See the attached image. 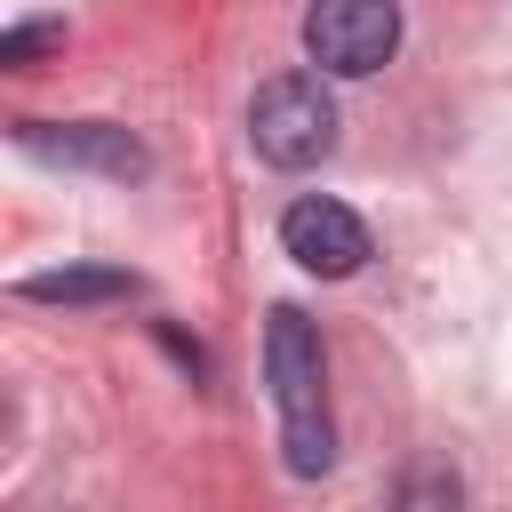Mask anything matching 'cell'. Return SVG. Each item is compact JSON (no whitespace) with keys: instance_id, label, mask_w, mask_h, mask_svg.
<instances>
[{"instance_id":"1","label":"cell","mask_w":512,"mask_h":512,"mask_svg":"<svg viewBox=\"0 0 512 512\" xmlns=\"http://www.w3.org/2000/svg\"><path fill=\"white\" fill-rule=\"evenodd\" d=\"M264 384H272V416H280V456L296 480H320L336 464V416H328V352L320 328L296 304L264 312Z\"/></svg>"},{"instance_id":"2","label":"cell","mask_w":512,"mask_h":512,"mask_svg":"<svg viewBox=\"0 0 512 512\" xmlns=\"http://www.w3.org/2000/svg\"><path fill=\"white\" fill-rule=\"evenodd\" d=\"M248 144L264 168H320L336 152V96L320 72H272L248 96Z\"/></svg>"},{"instance_id":"3","label":"cell","mask_w":512,"mask_h":512,"mask_svg":"<svg viewBox=\"0 0 512 512\" xmlns=\"http://www.w3.org/2000/svg\"><path fill=\"white\" fill-rule=\"evenodd\" d=\"M400 48V0H312L304 8V56L328 80H368Z\"/></svg>"},{"instance_id":"4","label":"cell","mask_w":512,"mask_h":512,"mask_svg":"<svg viewBox=\"0 0 512 512\" xmlns=\"http://www.w3.org/2000/svg\"><path fill=\"white\" fill-rule=\"evenodd\" d=\"M16 144L48 168H88V176H112V184H136L152 168L144 136L112 128V120H16Z\"/></svg>"},{"instance_id":"5","label":"cell","mask_w":512,"mask_h":512,"mask_svg":"<svg viewBox=\"0 0 512 512\" xmlns=\"http://www.w3.org/2000/svg\"><path fill=\"white\" fill-rule=\"evenodd\" d=\"M280 248H288L304 272H320V280H352V272L368 264V224H360L344 200L304 192V200L280 208Z\"/></svg>"},{"instance_id":"6","label":"cell","mask_w":512,"mask_h":512,"mask_svg":"<svg viewBox=\"0 0 512 512\" xmlns=\"http://www.w3.org/2000/svg\"><path fill=\"white\" fill-rule=\"evenodd\" d=\"M16 296L24 304H120V296H136V280L80 264V272H32V280H16Z\"/></svg>"},{"instance_id":"7","label":"cell","mask_w":512,"mask_h":512,"mask_svg":"<svg viewBox=\"0 0 512 512\" xmlns=\"http://www.w3.org/2000/svg\"><path fill=\"white\" fill-rule=\"evenodd\" d=\"M456 504H464V480L448 464H416V472H400L384 512H456Z\"/></svg>"},{"instance_id":"8","label":"cell","mask_w":512,"mask_h":512,"mask_svg":"<svg viewBox=\"0 0 512 512\" xmlns=\"http://www.w3.org/2000/svg\"><path fill=\"white\" fill-rule=\"evenodd\" d=\"M48 48H64V24H8V32H0V64H8V72H24V64L48 56Z\"/></svg>"}]
</instances>
